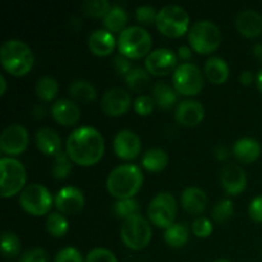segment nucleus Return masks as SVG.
Segmentation results:
<instances>
[{"instance_id": "nucleus-9", "label": "nucleus", "mask_w": 262, "mask_h": 262, "mask_svg": "<svg viewBox=\"0 0 262 262\" xmlns=\"http://www.w3.org/2000/svg\"><path fill=\"white\" fill-rule=\"evenodd\" d=\"M177 200L170 192H160L150 201L147 207V215L150 222L158 228L168 229L174 224L177 216Z\"/></svg>"}, {"instance_id": "nucleus-52", "label": "nucleus", "mask_w": 262, "mask_h": 262, "mask_svg": "<svg viewBox=\"0 0 262 262\" xmlns=\"http://www.w3.org/2000/svg\"><path fill=\"white\" fill-rule=\"evenodd\" d=\"M256 84H257L258 91L262 94V69L257 73V77H256Z\"/></svg>"}, {"instance_id": "nucleus-50", "label": "nucleus", "mask_w": 262, "mask_h": 262, "mask_svg": "<svg viewBox=\"0 0 262 262\" xmlns=\"http://www.w3.org/2000/svg\"><path fill=\"white\" fill-rule=\"evenodd\" d=\"M252 54L257 60L262 61V43H255V45H253Z\"/></svg>"}, {"instance_id": "nucleus-43", "label": "nucleus", "mask_w": 262, "mask_h": 262, "mask_svg": "<svg viewBox=\"0 0 262 262\" xmlns=\"http://www.w3.org/2000/svg\"><path fill=\"white\" fill-rule=\"evenodd\" d=\"M54 262H84L82 253L74 247H66L59 251L54 257Z\"/></svg>"}, {"instance_id": "nucleus-11", "label": "nucleus", "mask_w": 262, "mask_h": 262, "mask_svg": "<svg viewBox=\"0 0 262 262\" xmlns=\"http://www.w3.org/2000/svg\"><path fill=\"white\" fill-rule=\"evenodd\" d=\"M173 87L184 96H194L204 89V73L192 63H183L173 73Z\"/></svg>"}, {"instance_id": "nucleus-29", "label": "nucleus", "mask_w": 262, "mask_h": 262, "mask_svg": "<svg viewBox=\"0 0 262 262\" xmlns=\"http://www.w3.org/2000/svg\"><path fill=\"white\" fill-rule=\"evenodd\" d=\"M69 95L78 102H90L96 99V89L86 79H76L69 84Z\"/></svg>"}, {"instance_id": "nucleus-20", "label": "nucleus", "mask_w": 262, "mask_h": 262, "mask_svg": "<svg viewBox=\"0 0 262 262\" xmlns=\"http://www.w3.org/2000/svg\"><path fill=\"white\" fill-rule=\"evenodd\" d=\"M235 27L245 37H258L262 35V15L253 9L242 10L235 17Z\"/></svg>"}, {"instance_id": "nucleus-47", "label": "nucleus", "mask_w": 262, "mask_h": 262, "mask_svg": "<svg viewBox=\"0 0 262 262\" xmlns=\"http://www.w3.org/2000/svg\"><path fill=\"white\" fill-rule=\"evenodd\" d=\"M214 155L217 160H225L229 156V148L224 145H219L214 148Z\"/></svg>"}, {"instance_id": "nucleus-21", "label": "nucleus", "mask_w": 262, "mask_h": 262, "mask_svg": "<svg viewBox=\"0 0 262 262\" xmlns=\"http://www.w3.org/2000/svg\"><path fill=\"white\" fill-rule=\"evenodd\" d=\"M182 207L191 215H201L207 205V194L199 187H188L181 194Z\"/></svg>"}, {"instance_id": "nucleus-49", "label": "nucleus", "mask_w": 262, "mask_h": 262, "mask_svg": "<svg viewBox=\"0 0 262 262\" xmlns=\"http://www.w3.org/2000/svg\"><path fill=\"white\" fill-rule=\"evenodd\" d=\"M179 58L183 59V60H189L192 58V50L188 46H181L178 50Z\"/></svg>"}, {"instance_id": "nucleus-5", "label": "nucleus", "mask_w": 262, "mask_h": 262, "mask_svg": "<svg viewBox=\"0 0 262 262\" xmlns=\"http://www.w3.org/2000/svg\"><path fill=\"white\" fill-rule=\"evenodd\" d=\"M155 25L163 35L168 37H181L189 31V15L181 5L169 4L159 10Z\"/></svg>"}, {"instance_id": "nucleus-24", "label": "nucleus", "mask_w": 262, "mask_h": 262, "mask_svg": "<svg viewBox=\"0 0 262 262\" xmlns=\"http://www.w3.org/2000/svg\"><path fill=\"white\" fill-rule=\"evenodd\" d=\"M36 145L46 156H56L61 150V138L58 133L49 127L40 128L36 132Z\"/></svg>"}, {"instance_id": "nucleus-32", "label": "nucleus", "mask_w": 262, "mask_h": 262, "mask_svg": "<svg viewBox=\"0 0 262 262\" xmlns=\"http://www.w3.org/2000/svg\"><path fill=\"white\" fill-rule=\"evenodd\" d=\"M68 220L61 212H50L46 217V230L51 237H64L68 232Z\"/></svg>"}, {"instance_id": "nucleus-4", "label": "nucleus", "mask_w": 262, "mask_h": 262, "mask_svg": "<svg viewBox=\"0 0 262 262\" xmlns=\"http://www.w3.org/2000/svg\"><path fill=\"white\" fill-rule=\"evenodd\" d=\"M151 46V35L141 26H129L124 28L118 37V49L120 55L128 59H140L148 55Z\"/></svg>"}, {"instance_id": "nucleus-7", "label": "nucleus", "mask_w": 262, "mask_h": 262, "mask_svg": "<svg viewBox=\"0 0 262 262\" xmlns=\"http://www.w3.org/2000/svg\"><path fill=\"white\" fill-rule=\"evenodd\" d=\"M2 182H0V196L3 199L13 197L22 192L26 184V169L19 160L9 156L0 159Z\"/></svg>"}, {"instance_id": "nucleus-16", "label": "nucleus", "mask_w": 262, "mask_h": 262, "mask_svg": "<svg viewBox=\"0 0 262 262\" xmlns=\"http://www.w3.org/2000/svg\"><path fill=\"white\" fill-rule=\"evenodd\" d=\"M220 183L223 189L230 196L241 194L247 187V176L243 168L237 164H227L220 173Z\"/></svg>"}, {"instance_id": "nucleus-10", "label": "nucleus", "mask_w": 262, "mask_h": 262, "mask_svg": "<svg viewBox=\"0 0 262 262\" xmlns=\"http://www.w3.org/2000/svg\"><path fill=\"white\" fill-rule=\"evenodd\" d=\"M19 205L26 212L33 216L49 214L53 206V196L42 184H28L19 194Z\"/></svg>"}, {"instance_id": "nucleus-36", "label": "nucleus", "mask_w": 262, "mask_h": 262, "mask_svg": "<svg viewBox=\"0 0 262 262\" xmlns=\"http://www.w3.org/2000/svg\"><path fill=\"white\" fill-rule=\"evenodd\" d=\"M71 158L68 156L67 151H60L56 156H54V164L51 166V176L56 179H64L71 174L72 171Z\"/></svg>"}, {"instance_id": "nucleus-39", "label": "nucleus", "mask_w": 262, "mask_h": 262, "mask_svg": "<svg viewBox=\"0 0 262 262\" xmlns=\"http://www.w3.org/2000/svg\"><path fill=\"white\" fill-rule=\"evenodd\" d=\"M212 223L207 217L199 216L192 223V232L197 238H207L212 233Z\"/></svg>"}, {"instance_id": "nucleus-8", "label": "nucleus", "mask_w": 262, "mask_h": 262, "mask_svg": "<svg viewBox=\"0 0 262 262\" xmlns=\"http://www.w3.org/2000/svg\"><path fill=\"white\" fill-rule=\"evenodd\" d=\"M152 237L151 225L141 214L133 215L123 220L120 228V238L129 250H143L150 243Z\"/></svg>"}, {"instance_id": "nucleus-33", "label": "nucleus", "mask_w": 262, "mask_h": 262, "mask_svg": "<svg viewBox=\"0 0 262 262\" xmlns=\"http://www.w3.org/2000/svg\"><path fill=\"white\" fill-rule=\"evenodd\" d=\"M125 83L133 92H142L150 83V74L141 67H135L125 76Z\"/></svg>"}, {"instance_id": "nucleus-30", "label": "nucleus", "mask_w": 262, "mask_h": 262, "mask_svg": "<svg viewBox=\"0 0 262 262\" xmlns=\"http://www.w3.org/2000/svg\"><path fill=\"white\" fill-rule=\"evenodd\" d=\"M189 238V230L188 227L183 223H174L173 225L165 229L164 233V241L169 247L173 248H181L186 246Z\"/></svg>"}, {"instance_id": "nucleus-40", "label": "nucleus", "mask_w": 262, "mask_h": 262, "mask_svg": "<svg viewBox=\"0 0 262 262\" xmlns=\"http://www.w3.org/2000/svg\"><path fill=\"white\" fill-rule=\"evenodd\" d=\"M84 262H118V260L112 251L106 250V248L97 247L87 253Z\"/></svg>"}, {"instance_id": "nucleus-26", "label": "nucleus", "mask_w": 262, "mask_h": 262, "mask_svg": "<svg viewBox=\"0 0 262 262\" xmlns=\"http://www.w3.org/2000/svg\"><path fill=\"white\" fill-rule=\"evenodd\" d=\"M152 99L161 109H171L178 101V94L173 86L160 81L154 84Z\"/></svg>"}, {"instance_id": "nucleus-45", "label": "nucleus", "mask_w": 262, "mask_h": 262, "mask_svg": "<svg viewBox=\"0 0 262 262\" xmlns=\"http://www.w3.org/2000/svg\"><path fill=\"white\" fill-rule=\"evenodd\" d=\"M248 215L256 223H262V194L256 196L248 206Z\"/></svg>"}, {"instance_id": "nucleus-13", "label": "nucleus", "mask_w": 262, "mask_h": 262, "mask_svg": "<svg viewBox=\"0 0 262 262\" xmlns=\"http://www.w3.org/2000/svg\"><path fill=\"white\" fill-rule=\"evenodd\" d=\"M177 61H178V58L173 50L160 48L151 51L146 56L145 67L146 71L154 76H166L170 72L176 71L174 68L177 67Z\"/></svg>"}, {"instance_id": "nucleus-54", "label": "nucleus", "mask_w": 262, "mask_h": 262, "mask_svg": "<svg viewBox=\"0 0 262 262\" xmlns=\"http://www.w3.org/2000/svg\"><path fill=\"white\" fill-rule=\"evenodd\" d=\"M261 257H262V251H261Z\"/></svg>"}, {"instance_id": "nucleus-6", "label": "nucleus", "mask_w": 262, "mask_h": 262, "mask_svg": "<svg viewBox=\"0 0 262 262\" xmlns=\"http://www.w3.org/2000/svg\"><path fill=\"white\" fill-rule=\"evenodd\" d=\"M188 41L199 54H211L222 42V32L211 20H199L189 28Z\"/></svg>"}, {"instance_id": "nucleus-48", "label": "nucleus", "mask_w": 262, "mask_h": 262, "mask_svg": "<svg viewBox=\"0 0 262 262\" xmlns=\"http://www.w3.org/2000/svg\"><path fill=\"white\" fill-rule=\"evenodd\" d=\"M253 79H255V74L251 71H243L239 76L241 83L245 84V86H250L253 82Z\"/></svg>"}, {"instance_id": "nucleus-19", "label": "nucleus", "mask_w": 262, "mask_h": 262, "mask_svg": "<svg viewBox=\"0 0 262 262\" xmlns=\"http://www.w3.org/2000/svg\"><path fill=\"white\" fill-rule=\"evenodd\" d=\"M51 117L58 124L74 125L81 118V109L74 101L69 99H59L51 106Z\"/></svg>"}, {"instance_id": "nucleus-44", "label": "nucleus", "mask_w": 262, "mask_h": 262, "mask_svg": "<svg viewBox=\"0 0 262 262\" xmlns=\"http://www.w3.org/2000/svg\"><path fill=\"white\" fill-rule=\"evenodd\" d=\"M19 262H50L49 253L43 248L35 247L27 250L20 256Z\"/></svg>"}, {"instance_id": "nucleus-53", "label": "nucleus", "mask_w": 262, "mask_h": 262, "mask_svg": "<svg viewBox=\"0 0 262 262\" xmlns=\"http://www.w3.org/2000/svg\"><path fill=\"white\" fill-rule=\"evenodd\" d=\"M214 262H230L229 260H227V258H219V260L214 261Z\"/></svg>"}, {"instance_id": "nucleus-18", "label": "nucleus", "mask_w": 262, "mask_h": 262, "mask_svg": "<svg viewBox=\"0 0 262 262\" xmlns=\"http://www.w3.org/2000/svg\"><path fill=\"white\" fill-rule=\"evenodd\" d=\"M174 117L183 127H196L205 118V107L197 100H184L177 105Z\"/></svg>"}, {"instance_id": "nucleus-37", "label": "nucleus", "mask_w": 262, "mask_h": 262, "mask_svg": "<svg viewBox=\"0 0 262 262\" xmlns=\"http://www.w3.org/2000/svg\"><path fill=\"white\" fill-rule=\"evenodd\" d=\"M112 9V4L107 0H86L82 4V12L92 18H102Z\"/></svg>"}, {"instance_id": "nucleus-25", "label": "nucleus", "mask_w": 262, "mask_h": 262, "mask_svg": "<svg viewBox=\"0 0 262 262\" xmlns=\"http://www.w3.org/2000/svg\"><path fill=\"white\" fill-rule=\"evenodd\" d=\"M205 76L214 84L225 83L229 77V66L220 56H212L205 63Z\"/></svg>"}, {"instance_id": "nucleus-27", "label": "nucleus", "mask_w": 262, "mask_h": 262, "mask_svg": "<svg viewBox=\"0 0 262 262\" xmlns=\"http://www.w3.org/2000/svg\"><path fill=\"white\" fill-rule=\"evenodd\" d=\"M168 161V154H166L163 148L154 147L143 154L141 164H142V166L147 171H151V173H159V171L164 170V169L166 168Z\"/></svg>"}, {"instance_id": "nucleus-14", "label": "nucleus", "mask_w": 262, "mask_h": 262, "mask_svg": "<svg viewBox=\"0 0 262 262\" xmlns=\"http://www.w3.org/2000/svg\"><path fill=\"white\" fill-rule=\"evenodd\" d=\"M132 105V97L129 92L122 87L109 89L101 99V109L109 117H119L125 114Z\"/></svg>"}, {"instance_id": "nucleus-51", "label": "nucleus", "mask_w": 262, "mask_h": 262, "mask_svg": "<svg viewBox=\"0 0 262 262\" xmlns=\"http://www.w3.org/2000/svg\"><path fill=\"white\" fill-rule=\"evenodd\" d=\"M5 91H7V79L3 74H0V95L4 96Z\"/></svg>"}, {"instance_id": "nucleus-23", "label": "nucleus", "mask_w": 262, "mask_h": 262, "mask_svg": "<svg viewBox=\"0 0 262 262\" xmlns=\"http://www.w3.org/2000/svg\"><path fill=\"white\" fill-rule=\"evenodd\" d=\"M233 155L245 164H251L257 160L261 155V145L257 140L251 137H243L235 141L233 145Z\"/></svg>"}, {"instance_id": "nucleus-3", "label": "nucleus", "mask_w": 262, "mask_h": 262, "mask_svg": "<svg viewBox=\"0 0 262 262\" xmlns=\"http://www.w3.org/2000/svg\"><path fill=\"white\" fill-rule=\"evenodd\" d=\"M33 53L30 46L20 40L5 41L0 49V61L5 71L15 77L27 74L33 67Z\"/></svg>"}, {"instance_id": "nucleus-46", "label": "nucleus", "mask_w": 262, "mask_h": 262, "mask_svg": "<svg viewBox=\"0 0 262 262\" xmlns=\"http://www.w3.org/2000/svg\"><path fill=\"white\" fill-rule=\"evenodd\" d=\"M113 66H114L115 71L118 72V74L120 76H127L130 71H132V64L128 60V58L123 55H117L113 60Z\"/></svg>"}, {"instance_id": "nucleus-31", "label": "nucleus", "mask_w": 262, "mask_h": 262, "mask_svg": "<svg viewBox=\"0 0 262 262\" xmlns=\"http://www.w3.org/2000/svg\"><path fill=\"white\" fill-rule=\"evenodd\" d=\"M36 95L42 101H51L56 97L59 92V83L54 77L43 76L38 78L37 83L35 87Z\"/></svg>"}, {"instance_id": "nucleus-2", "label": "nucleus", "mask_w": 262, "mask_h": 262, "mask_svg": "<svg viewBox=\"0 0 262 262\" xmlns=\"http://www.w3.org/2000/svg\"><path fill=\"white\" fill-rule=\"evenodd\" d=\"M143 174L140 166L135 164H123L109 173L106 179L107 192L117 200L133 199L141 189Z\"/></svg>"}, {"instance_id": "nucleus-15", "label": "nucleus", "mask_w": 262, "mask_h": 262, "mask_svg": "<svg viewBox=\"0 0 262 262\" xmlns=\"http://www.w3.org/2000/svg\"><path fill=\"white\" fill-rule=\"evenodd\" d=\"M141 140L136 132L130 129H122L113 140V148L118 158L123 160H132L141 152Z\"/></svg>"}, {"instance_id": "nucleus-38", "label": "nucleus", "mask_w": 262, "mask_h": 262, "mask_svg": "<svg viewBox=\"0 0 262 262\" xmlns=\"http://www.w3.org/2000/svg\"><path fill=\"white\" fill-rule=\"evenodd\" d=\"M234 214V205H233V201L229 199H223L212 207V219L216 223L222 224V223L228 222L230 217Z\"/></svg>"}, {"instance_id": "nucleus-1", "label": "nucleus", "mask_w": 262, "mask_h": 262, "mask_svg": "<svg viewBox=\"0 0 262 262\" xmlns=\"http://www.w3.org/2000/svg\"><path fill=\"white\" fill-rule=\"evenodd\" d=\"M66 148L74 164L91 166L101 160L105 151V141L96 128L79 127L68 136Z\"/></svg>"}, {"instance_id": "nucleus-12", "label": "nucleus", "mask_w": 262, "mask_h": 262, "mask_svg": "<svg viewBox=\"0 0 262 262\" xmlns=\"http://www.w3.org/2000/svg\"><path fill=\"white\" fill-rule=\"evenodd\" d=\"M28 141V132L23 125L10 124L0 136V150L9 158L20 155L27 148Z\"/></svg>"}, {"instance_id": "nucleus-34", "label": "nucleus", "mask_w": 262, "mask_h": 262, "mask_svg": "<svg viewBox=\"0 0 262 262\" xmlns=\"http://www.w3.org/2000/svg\"><path fill=\"white\" fill-rule=\"evenodd\" d=\"M2 255L7 258L18 256L22 250V242L19 237L13 232H4L2 234Z\"/></svg>"}, {"instance_id": "nucleus-41", "label": "nucleus", "mask_w": 262, "mask_h": 262, "mask_svg": "<svg viewBox=\"0 0 262 262\" xmlns=\"http://www.w3.org/2000/svg\"><path fill=\"white\" fill-rule=\"evenodd\" d=\"M158 12L152 5H140L136 9V19L142 25H152L156 22Z\"/></svg>"}, {"instance_id": "nucleus-35", "label": "nucleus", "mask_w": 262, "mask_h": 262, "mask_svg": "<svg viewBox=\"0 0 262 262\" xmlns=\"http://www.w3.org/2000/svg\"><path fill=\"white\" fill-rule=\"evenodd\" d=\"M113 211H114L115 216L125 220L133 215L140 214V204L135 199L117 200L113 204Z\"/></svg>"}, {"instance_id": "nucleus-42", "label": "nucleus", "mask_w": 262, "mask_h": 262, "mask_svg": "<svg viewBox=\"0 0 262 262\" xmlns=\"http://www.w3.org/2000/svg\"><path fill=\"white\" fill-rule=\"evenodd\" d=\"M154 105H155V101L151 96L148 95H140L137 99L133 102V107H135V112L137 113L138 115H150L154 110Z\"/></svg>"}, {"instance_id": "nucleus-22", "label": "nucleus", "mask_w": 262, "mask_h": 262, "mask_svg": "<svg viewBox=\"0 0 262 262\" xmlns=\"http://www.w3.org/2000/svg\"><path fill=\"white\" fill-rule=\"evenodd\" d=\"M114 35L107 30H95L91 35L89 36V48L92 54L97 56H106L113 53L115 48Z\"/></svg>"}, {"instance_id": "nucleus-28", "label": "nucleus", "mask_w": 262, "mask_h": 262, "mask_svg": "<svg viewBox=\"0 0 262 262\" xmlns=\"http://www.w3.org/2000/svg\"><path fill=\"white\" fill-rule=\"evenodd\" d=\"M128 22V14L125 12L124 8L119 7V5H113L112 9L109 10L106 15L102 19V23L105 26V30L109 32H122Z\"/></svg>"}, {"instance_id": "nucleus-17", "label": "nucleus", "mask_w": 262, "mask_h": 262, "mask_svg": "<svg viewBox=\"0 0 262 262\" xmlns=\"http://www.w3.org/2000/svg\"><path fill=\"white\" fill-rule=\"evenodd\" d=\"M55 206L61 214L74 215L84 206V194L79 188L73 186L64 187L55 194Z\"/></svg>"}]
</instances>
